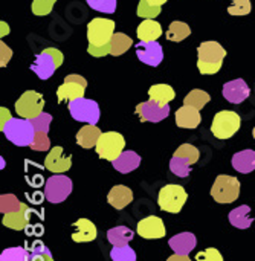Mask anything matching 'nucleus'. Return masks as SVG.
Segmentation results:
<instances>
[{"label": "nucleus", "mask_w": 255, "mask_h": 261, "mask_svg": "<svg viewBox=\"0 0 255 261\" xmlns=\"http://www.w3.org/2000/svg\"><path fill=\"white\" fill-rule=\"evenodd\" d=\"M191 34V28L184 23V21H173L170 26H168V31H167V40L170 41H182L185 40L187 37H190Z\"/></svg>", "instance_id": "obj_32"}, {"label": "nucleus", "mask_w": 255, "mask_h": 261, "mask_svg": "<svg viewBox=\"0 0 255 261\" xmlns=\"http://www.w3.org/2000/svg\"><path fill=\"white\" fill-rule=\"evenodd\" d=\"M115 35V21L109 18H93L87 24V40L92 46H106Z\"/></svg>", "instance_id": "obj_8"}, {"label": "nucleus", "mask_w": 255, "mask_h": 261, "mask_svg": "<svg viewBox=\"0 0 255 261\" xmlns=\"http://www.w3.org/2000/svg\"><path fill=\"white\" fill-rule=\"evenodd\" d=\"M193 165L194 164L190 159L182 158V156H176V154H173V158L170 161V170L177 177H188L190 173H191Z\"/></svg>", "instance_id": "obj_31"}, {"label": "nucleus", "mask_w": 255, "mask_h": 261, "mask_svg": "<svg viewBox=\"0 0 255 261\" xmlns=\"http://www.w3.org/2000/svg\"><path fill=\"white\" fill-rule=\"evenodd\" d=\"M113 168L116 171H119L121 174H129L132 171H135L139 165H141V156L132 150L129 151H122L121 156L118 159H115L112 162Z\"/></svg>", "instance_id": "obj_23"}, {"label": "nucleus", "mask_w": 255, "mask_h": 261, "mask_svg": "<svg viewBox=\"0 0 255 261\" xmlns=\"http://www.w3.org/2000/svg\"><path fill=\"white\" fill-rule=\"evenodd\" d=\"M112 261H136V252L129 246H113L110 251Z\"/></svg>", "instance_id": "obj_36"}, {"label": "nucleus", "mask_w": 255, "mask_h": 261, "mask_svg": "<svg viewBox=\"0 0 255 261\" xmlns=\"http://www.w3.org/2000/svg\"><path fill=\"white\" fill-rule=\"evenodd\" d=\"M72 180L64 174H55L46 180L44 185V197L50 203L64 202L72 193Z\"/></svg>", "instance_id": "obj_10"}, {"label": "nucleus", "mask_w": 255, "mask_h": 261, "mask_svg": "<svg viewBox=\"0 0 255 261\" xmlns=\"http://www.w3.org/2000/svg\"><path fill=\"white\" fill-rule=\"evenodd\" d=\"M228 219H230V223L239 229H248L254 223V219L251 217V208L248 205H242V206L233 210L230 213Z\"/></svg>", "instance_id": "obj_28"}, {"label": "nucleus", "mask_w": 255, "mask_h": 261, "mask_svg": "<svg viewBox=\"0 0 255 261\" xmlns=\"http://www.w3.org/2000/svg\"><path fill=\"white\" fill-rule=\"evenodd\" d=\"M43 107H44V98L41 93L35 90L24 92L15 102V112L18 113V116L29 119V121L41 115Z\"/></svg>", "instance_id": "obj_11"}, {"label": "nucleus", "mask_w": 255, "mask_h": 261, "mask_svg": "<svg viewBox=\"0 0 255 261\" xmlns=\"http://www.w3.org/2000/svg\"><path fill=\"white\" fill-rule=\"evenodd\" d=\"M5 138L17 147H31L35 138V128L29 119L12 118L3 128Z\"/></svg>", "instance_id": "obj_2"}, {"label": "nucleus", "mask_w": 255, "mask_h": 261, "mask_svg": "<svg viewBox=\"0 0 255 261\" xmlns=\"http://www.w3.org/2000/svg\"><path fill=\"white\" fill-rule=\"evenodd\" d=\"M196 261H223V257L216 248H208L196 255Z\"/></svg>", "instance_id": "obj_45"}, {"label": "nucleus", "mask_w": 255, "mask_h": 261, "mask_svg": "<svg viewBox=\"0 0 255 261\" xmlns=\"http://www.w3.org/2000/svg\"><path fill=\"white\" fill-rule=\"evenodd\" d=\"M136 14H138V17H141V18H145V20L153 18V20H155V18L161 14V6L153 5V3L148 2V0H139Z\"/></svg>", "instance_id": "obj_35"}, {"label": "nucleus", "mask_w": 255, "mask_h": 261, "mask_svg": "<svg viewBox=\"0 0 255 261\" xmlns=\"http://www.w3.org/2000/svg\"><path fill=\"white\" fill-rule=\"evenodd\" d=\"M0 261H29V252L21 246L8 248L2 252Z\"/></svg>", "instance_id": "obj_37"}, {"label": "nucleus", "mask_w": 255, "mask_h": 261, "mask_svg": "<svg viewBox=\"0 0 255 261\" xmlns=\"http://www.w3.org/2000/svg\"><path fill=\"white\" fill-rule=\"evenodd\" d=\"M174 154H176V156L187 158V159H190L193 164H196V162L199 161V156H200L199 150H197L194 145H191V144H182V145L174 151Z\"/></svg>", "instance_id": "obj_42"}, {"label": "nucleus", "mask_w": 255, "mask_h": 261, "mask_svg": "<svg viewBox=\"0 0 255 261\" xmlns=\"http://www.w3.org/2000/svg\"><path fill=\"white\" fill-rule=\"evenodd\" d=\"M167 261H191V260H190V257H188V255H179V254H174V255H171V257H170Z\"/></svg>", "instance_id": "obj_49"}, {"label": "nucleus", "mask_w": 255, "mask_h": 261, "mask_svg": "<svg viewBox=\"0 0 255 261\" xmlns=\"http://www.w3.org/2000/svg\"><path fill=\"white\" fill-rule=\"evenodd\" d=\"M72 240L75 243H89L93 242L98 237V231L95 223H92L89 219H78L73 225Z\"/></svg>", "instance_id": "obj_19"}, {"label": "nucleus", "mask_w": 255, "mask_h": 261, "mask_svg": "<svg viewBox=\"0 0 255 261\" xmlns=\"http://www.w3.org/2000/svg\"><path fill=\"white\" fill-rule=\"evenodd\" d=\"M233 167L236 171L242 174H249L255 170V151L254 150H243L233 156Z\"/></svg>", "instance_id": "obj_24"}, {"label": "nucleus", "mask_w": 255, "mask_h": 261, "mask_svg": "<svg viewBox=\"0 0 255 261\" xmlns=\"http://www.w3.org/2000/svg\"><path fill=\"white\" fill-rule=\"evenodd\" d=\"M87 52H89L92 57H96V58L106 57V55L110 54V43L106 44V46H92V44H89Z\"/></svg>", "instance_id": "obj_46"}, {"label": "nucleus", "mask_w": 255, "mask_h": 261, "mask_svg": "<svg viewBox=\"0 0 255 261\" xmlns=\"http://www.w3.org/2000/svg\"><path fill=\"white\" fill-rule=\"evenodd\" d=\"M136 232L145 239V240H158V239H164L167 234L165 229V223L161 217L158 216H148L145 219H142L138 226H136Z\"/></svg>", "instance_id": "obj_13"}, {"label": "nucleus", "mask_w": 255, "mask_h": 261, "mask_svg": "<svg viewBox=\"0 0 255 261\" xmlns=\"http://www.w3.org/2000/svg\"><path fill=\"white\" fill-rule=\"evenodd\" d=\"M148 2H151L153 5H158V6H162L165 2H168V0H148Z\"/></svg>", "instance_id": "obj_51"}, {"label": "nucleus", "mask_w": 255, "mask_h": 261, "mask_svg": "<svg viewBox=\"0 0 255 261\" xmlns=\"http://www.w3.org/2000/svg\"><path fill=\"white\" fill-rule=\"evenodd\" d=\"M242 125V119L239 113L233 110H222L216 113L213 124H211V133L217 139H230L233 138Z\"/></svg>", "instance_id": "obj_5"}, {"label": "nucleus", "mask_w": 255, "mask_h": 261, "mask_svg": "<svg viewBox=\"0 0 255 261\" xmlns=\"http://www.w3.org/2000/svg\"><path fill=\"white\" fill-rule=\"evenodd\" d=\"M50 148V141L47 138V133L44 132H35L34 142L31 144V150L34 151H47Z\"/></svg>", "instance_id": "obj_43"}, {"label": "nucleus", "mask_w": 255, "mask_h": 261, "mask_svg": "<svg viewBox=\"0 0 255 261\" xmlns=\"http://www.w3.org/2000/svg\"><path fill=\"white\" fill-rule=\"evenodd\" d=\"M174 96V89L168 84H155L148 89L150 101H155L159 106H168V102L173 101Z\"/></svg>", "instance_id": "obj_27"}, {"label": "nucleus", "mask_w": 255, "mask_h": 261, "mask_svg": "<svg viewBox=\"0 0 255 261\" xmlns=\"http://www.w3.org/2000/svg\"><path fill=\"white\" fill-rule=\"evenodd\" d=\"M0 116H2V119H0V130L3 132L5 125L12 119V116H11L9 110H8V109H5V107H2V109H0Z\"/></svg>", "instance_id": "obj_48"}, {"label": "nucleus", "mask_w": 255, "mask_h": 261, "mask_svg": "<svg viewBox=\"0 0 255 261\" xmlns=\"http://www.w3.org/2000/svg\"><path fill=\"white\" fill-rule=\"evenodd\" d=\"M57 0H32V12L38 17H44L52 12Z\"/></svg>", "instance_id": "obj_41"}, {"label": "nucleus", "mask_w": 255, "mask_h": 261, "mask_svg": "<svg viewBox=\"0 0 255 261\" xmlns=\"http://www.w3.org/2000/svg\"><path fill=\"white\" fill-rule=\"evenodd\" d=\"M136 35L139 41H156L162 35V26L153 18L144 20L136 29Z\"/></svg>", "instance_id": "obj_25"}, {"label": "nucleus", "mask_w": 255, "mask_h": 261, "mask_svg": "<svg viewBox=\"0 0 255 261\" xmlns=\"http://www.w3.org/2000/svg\"><path fill=\"white\" fill-rule=\"evenodd\" d=\"M136 115L144 122H161L170 115V106H159L155 101H145L136 106Z\"/></svg>", "instance_id": "obj_15"}, {"label": "nucleus", "mask_w": 255, "mask_h": 261, "mask_svg": "<svg viewBox=\"0 0 255 261\" xmlns=\"http://www.w3.org/2000/svg\"><path fill=\"white\" fill-rule=\"evenodd\" d=\"M0 28H2V32H0V35H2V37H5V35H8V34H9V26H8L5 21H0Z\"/></svg>", "instance_id": "obj_50"}, {"label": "nucleus", "mask_w": 255, "mask_h": 261, "mask_svg": "<svg viewBox=\"0 0 255 261\" xmlns=\"http://www.w3.org/2000/svg\"><path fill=\"white\" fill-rule=\"evenodd\" d=\"M135 237V232L129 229L127 226H116L107 231V240L113 246H125L129 245Z\"/></svg>", "instance_id": "obj_29"}, {"label": "nucleus", "mask_w": 255, "mask_h": 261, "mask_svg": "<svg viewBox=\"0 0 255 261\" xmlns=\"http://www.w3.org/2000/svg\"><path fill=\"white\" fill-rule=\"evenodd\" d=\"M50 121H52V116H50L49 113H44V112H43L41 115H38L37 118L31 119V122H32V125H34V128H35V132H44V133L49 132Z\"/></svg>", "instance_id": "obj_44"}, {"label": "nucleus", "mask_w": 255, "mask_h": 261, "mask_svg": "<svg viewBox=\"0 0 255 261\" xmlns=\"http://www.w3.org/2000/svg\"><path fill=\"white\" fill-rule=\"evenodd\" d=\"M252 9V3L251 0H230V6H228V12L231 15H248Z\"/></svg>", "instance_id": "obj_38"}, {"label": "nucleus", "mask_w": 255, "mask_h": 261, "mask_svg": "<svg viewBox=\"0 0 255 261\" xmlns=\"http://www.w3.org/2000/svg\"><path fill=\"white\" fill-rule=\"evenodd\" d=\"M69 112L75 121L80 122H87L96 125L99 121V106L93 99H86V98H78L69 102Z\"/></svg>", "instance_id": "obj_9"}, {"label": "nucleus", "mask_w": 255, "mask_h": 261, "mask_svg": "<svg viewBox=\"0 0 255 261\" xmlns=\"http://www.w3.org/2000/svg\"><path fill=\"white\" fill-rule=\"evenodd\" d=\"M240 196V182L237 177L220 174L211 188V197L217 203H233Z\"/></svg>", "instance_id": "obj_6"}, {"label": "nucleus", "mask_w": 255, "mask_h": 261, "mask_svg": "<svg viewBox=\"0 0 255 261\" xmlns=\"http://www.w3.org/2000/svg\"><path fill=\"white\" fill-rule=\"evenodd\" d=\"M29 220H31V208L24 203H21L20 210L14 211V213H8V214H3V226L9 228V229H14V231H23L28 225H29Z\"/></svg>", "instance_id": "obj_18"}, {"label": "nucleus", "mask_w": 255, "mask_h": 261, "mask_svg": "<svg viewBox=\"0 0 255 261\" xmlns=\"http://www.w3.org/2000/svg\"><path fill=\"white\" fill-rule=\"evenodd\" d=\"M29 261H55L52 258L50 251L41 243V242H34L29 249Z\"/></svg>", "instance_id": "obj_34"}, {"label": "nucleus", "mask_w": 255, "mask_h": 261, "mask_svg": "<svg viewBox=\"0 0 255 261\" xmlns=\"http://www.w3.org/2000/svg\"><path fill=\"white\" fill-rule=\"evenodd\" d=\"M86 2L92 9L104 14H113L118 5V0H86Z\"/></svg>", "instance_id": "obj_40"}, {"label": "nucleus", "mask_w": 255, "mask_h": 261, "mask_svg": "<svg viewBox=\"0 0 255 261\" xmlns=\"http://www.w3.org/2000/svg\"><path fill=\"white\" fill-rule=\"evenodd\" d=\"M222 93L226 98V101H230L233 104H240L245 99H248L251 90H249V86L246 84V81L239 78V80H233V81L226 83L223 86Z\"/></svg>", "instance_id": "obj_17"}, {"label": "nucleus", "mask_w": 255, "mask_h": 261, "mask_svg": "<svg viewBox=\"0 0 255 261\" xmlns=\"http://www.w3.org/2000/svg\"><path fill=\"white\" fill-rule=\"evenodd\" d=\"M188 199V194L181 185H165L161 188L158 196V205L162 211L170 214H179Z\"/></svg>", "instance_id": "obj_4"}, {"label": "nucleus", "mask_w": 255, "mask_h": 261, "mask_svg": "<svg viewBox=\"0 0 255 261\" xmlns=\"http://www.w3.org/2000/svg\"><path fill=\"white\" fill-rule=\"evenodd\" d=\"M124 147H125V139L121 133L106 132L99 136L95 150L101 159L113 162L115 159L121 156V153L124 151Z\"/></svg>", "instance_id": "obj_7"}, {"label": "nucleus", "mask_w": 255, "mask_h": 261, "mask_svg": "<svg viewBox=\"0 0 255 261\" xmlns=\"http://www.w3.org/2000/svg\"><path fill=\"white\" fill-rule=\"evenodd\" d=\"M63 54L55 47L43 49L31 64V70L40 78V80H49L54 72L63 64Z\"/></svg>", "instance_id": "obj_3"}, {"label": "nucleus", "mask_w": 255, "mask_h": 261, "mask_svg": "<svg viewBox=\"0 0 255 261\" xmlns=\"http://www.w3.org/2000/svg\"><path fill=\"white\" fill-rule=\"evenodd\" d=\"M21 202H18V199L14 194H2L0 196V213L2 214H8V213H14L17 210H20Z\"/></svg>", "instance_id": "obj_39"}, {"label": "nucleus", "mask_w": 255, "mask_h": 261, "mask_svg": "<svg viewBox=\"0 0 255 261\" xmlns=\"http://www.w3.org/2000/svg\"><path fill=\"white\" fill-rule=\"evenodd\" d=\"M86 87H87V81L84 76L76 75V73L67 75L64 78V83L57 89V99L61 104L67 101L70 102L78 98H84Z\"/></svg>", "instance_id": "obj_12"}, {"label": "nucleus", "mask_w": 255, "mask_h": 261, "mask_svg": "<svg viewBox=\"0 0 255 261\" xmlns=\"http://www.w3.org/2000/svg\"><path fill=\"white\" fill-rule=\"evenodd\" d=\"M226 57L225 47L217 41H203L197 47V69L202 75H214L222 69Z\"/></svg>", "instance_id": "obj_1"}, {"label": "nucleus", "mask_w": 255, "mask_h": 261, "mask_svg": "<svg viewBox=\"0 0 255 261\" xmlns=\"http://www.w3.org/2000/svg\"><path fill=\"white\" fill-rule=\"evenodd\" d=\"M210 101H211V96H210L207 92L200 90V89H194V90H191V92L184 98V104H185V106L196 107L197 110H202V109L210 102Z\"/></svg>", "instance_id": "obj_33"}, {"label": "nucleus", "mask_w": 255, "mask_h": 261, "mask_svg": "<svg viewBox=\"0 0 255 261\" xmlns=\"http://www.w3.org/2000/svg\"><path fill=\"white\" fill-rule=\"evenodd\" d=\"M72 167V156H63V147H54L44 159V168L54 174H63Z\"/></svg>", "instance_id": "obj_16"}, {"label": "nucleus", "mask_w": 255, "mask_h": 261, "mask_svg": "<svg viewBox=\"0 0 255 261\" xmlns=\"http://www.w3.org/2000/svg\"><path fill=\"white\" fill-rule=\"evenodd\" d=\"M101 135L103 133L96 125L87 124L83 128H80V132L76 133V144L83 148H93V147H96Z\"/></svg>", "instance_id": "obj_26"}, {"label": "nucleus", "mask_w": 255, "mask_h": 261, "mask_svg": "<svg viewBox=\"0 0 255 261\" xmlns=\"http://www.w3.org/2000/svg\"><path fill=\"white\" fill-rule=\"evenodd\" d=\"M11 57H12V50H11V47H8V46L2 41V43H0V66H2V67H5V66L9 63Z\"/></svg>", "instance_id": "obj_47"}, {"label": "nucleus", "mask_w": 255, "mask_h": 261, "mask_svg": "<svg viewBox=\"0 0 255 261\" xmlns=\"http://www.w3.org/2000/svg\"><path fill=\"white\" fill-rule=\"evenodd\" d=\"M170 248L173 249L174 254L179 255H190V252L196 248L197 239L193 232H181L168 240Z\"/></svg>", "instance_id": "obj_20"}, {"label": "nucleus", "mask_w": 255, "mask_h": 261, "mask_svg": "<svg viewBox=\"0 0 255 261\" xmlns=\"http://www.w3.org/2000/svg\"><path fill=\"white\" fill-rule=\"evenodd\" d=\"M200 121H202V116L196 107L184 104L176 112V124L181 128H196V127H199Z\"/></svg>", "instance_id": "obj_22"}, {"label": "nucleus", "mask_w": 255, "mask_h": 261, "mask_svg": "<svg viewBox=\"0 0 255 261\" xmlns=\"http://www.w3.org/2000/svg\"><path fill=\"white\" fill-rule=\"evenodd\" d=\"M107 202L115 210H124L127 205L133 202V191L125 185H116L109 191Z\"/></svg>", "instance_id": "obj_21"}, {"label": "nucleus", "mask_w": 255, "mask_h": 261, "mask_svg": "<svg viewBox=\"0 0 255 261\" xmlns=\"http://www.w3.org/2000/svg\"><path fill=\"white\" fill-rule=\"evenodd\" d=\"M133 44V40L122 34V32H115V35L110 40V55L113 57H119L122 54H125Z\"/></svg>", "instance_id": "obj_30"}, {"label": "nucleus", "mask_w": 255, "mask_h": 261, "mask_svg": "<svg viewBox=\"0 0 255 261\" xmlns=\"http://www.w3.org/2000/svg\"><path fill=\"white\" fill-rule=\"evenodd\" d=\"M136 57L144 64L156 67L164 60V50L158 41H139L136 44Z\"/></svg>", "instance_id": "obj_14"}, {"label": "nucleus", "mask_w": 255, "mask_h": 261, "mask_svg": "<svg viewBox=\"0 0 255 261\" xmlns=\"http://www.w3.org/2000/svg\"><path fill=\"white\" fill-rule=\"evenodd\" d=\"M252 136H254V139H255V127H254V130H252Z\"/></svg>", "instance_id": "obj_52"}]
</instances>
